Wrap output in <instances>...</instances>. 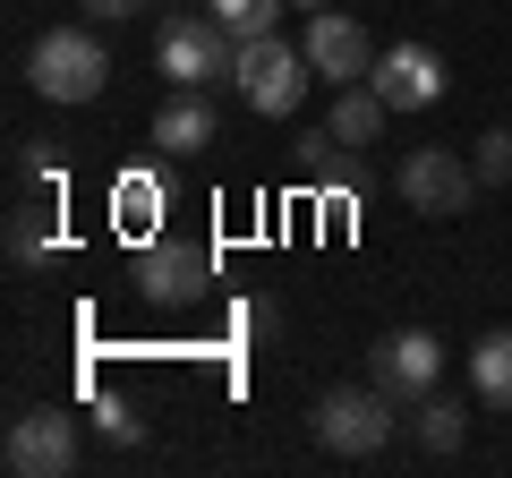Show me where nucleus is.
Returning <instances> with one entry per match:
<instances>
[{
	"instance_id": "nucleus-3",
	"label": "nucleus",
	"mask_w": 512,
	"mask_h": 478,
	"mask_svg": "<svg viewBox=\"0 0 512 478\" xmlns=\"http://www.w3.org/2000/svg\"><path fill=\"white\" fill-rule=\"evenodd\" d=\"M308 427H316V444L325 453H342V461H367V453H384L393 444V393L367 376V385H333L325 402L308 410Z\"/></svg>"
},
{
	"instance_id": "nucleus-15",
	"label": "nucleus",
	"mask_w": 512,
	"mask_h": 478,
	"mask_svg": "<svg viewBox=\"0 0 512 478\" xmlns=\"http://www.w3.org/2000/svg\"><path fill=\"white\" fill-rule=\"evenodd\" d=\"M52 214H43V205H18V214H9V257H18V265H43V257H52Z\"/></svg>"
},
{
	"instance_id": "nucleus-1",
	"label": "nucleus",
	"mask_w": 512,
	"mask_h": 478,
	"mask_svg": "<svg viewBox=\"0 0 512 478\" xmlns=\"http://www.w3.org/2000/svg\"><path fill=\"white\" fill-rule=\"evenodd\" d=\"M26 86L43 94V103H94V94L111 86V52L94 26H52V35H35V52H26Z\"/></svg>"
},
{
	"instance_id": "nucleus-20",
	"label": "nucleus",
	"mask_w": 512,
	"mask_h": 478,
	"mask_svg": "<svg viewBox=\"0 0 512 478\" xmlns=\"http://www.w3.org/2000/svg\"><path fill=\"white\" fill-rule=\"evenodd\" d=\"M154 0H86V18L94 26H128V18H146Z\"/></svg>"
},
{
	"instance_id": "nucleus-16",
	"label": "nucleus",
	"mask_w": 512,
	"mask_h": 478,
	"mask_svg": "<svg viewBox=\"0 0 512 478\" xmlns=\"http://www.w3.org/2000/svg\"><path fill=\"white\" fill-rule=\"evenodd\" d=\"M205 9H214V18L231 26L239 43H248V35H274V18L291 9V0H205Z\"/></svg>"
},
{
	"instance_id": "nucleus-13",
	"label": "nucleus",
	"mask_w": 512,
	"mask_h": 478,
	"mask_svg": "<svg viewBox=\"0 0 512 478\" xmlns=\"http://www.w3.org/2000/svg\"><path fill=\"white\" fill-rule=\"evenodd\" d=\"M470 393L487 410H512V325H495V333L470 342Z\"/></svg>"
},
{
	"instance_id": "nucleus-9",
	"label": "nucleus",
	"mask_w": 512,
	"mask_h": 478,
	"mask_svg": "<svg viewBox=\"0 0 512 478\" xmlns=\"http://www.w3.org/2000/svg\"><path fill=\"white\" fill-rule=\"evenodd\" d=\"M299 52H308V69L325 77V86H359V77L376 69V43H367V26H359V18H342V9H316Z\"/></svg>"
},
{
	"instance_id": "nucleus-6",
	"label": "nucleus",
	"mask_w": 512,
	"mask_h": 478,
	"mask_svg": "<svg viewBox=\"0 0 512 478\" xmlns=\"http://www.w3.org/2000/svg\"><path fill=\"white\" fill-rule=\"evenodd\" d=\"M0 461H9L18 478H69L77 470V419L69 410H18Z\"/></svg>"
},
{
	"instance_id": "nucleus-18",
	"label": "nucleus",
	"mask_w": 512,
	"mask_h": 478,
	"mask_svg": "<svg viewBox=\"0 0 512 478\" xmlns=\"http://www.w3.org/2000/svg\"><path fill=\"white\" fill-rule=\"evenodd\" d=\"M470 163H478V180H487V188H504V180H512V129H487Z\"/></svg>"
},
{
	"instance_id": "nucleus-5",
	"label": "nucleus",
	"mask_w": 512,
	"mask_h": 478,
	"mask_svg": "<svg viewBox=\"0 0 512 478\" xmlns=\"http://www.w3.org/2000/svg\"><path fill=\"white\" fill-rule=\"evenodd\" d=\"M393 188H402L410 214H470V197L487 180H478V163H461L453 146H419V154L393 163Z\"/></svg>"
},
{
	"instance_id": "nucleus-8",
	"label": "nucleus",
	"mask_w": 512,
	"mask_h": 478,
	"mask_svg": "<svg viewBox=\"0 0 512 478\" xmlns=\"http://www.w3.org/2000/svg\"><path fill=\"white\" fill-rule=\"evenodd\" d=\"M205 282H214V248H197V239H146L137 248V291L154 308H188V299H205Z\"/></svg>"
},
{
	"instance_id": "nucleus-19",
	"label": "nucleus",
	"mask_w": 512,
	"mask_h": 478,
	"mask_svg": "<svg viewBox=\"0 0 512 478\" xmlns=\"http://www.w3.org/2000/svg\"><path fill=\"white\" fill-rule=\"evenodd\" d=\"M94 427H103L111 444H137V436H146V419H137V410H128V402H111V393H103V402H94Z\"/></svg>"
},
{
	"instance_id": "nucleus-11",
	"label": "nucleus",
	"mask_w": 512,
	"mask_h": 478,
	"mask_svg": "<svg viewBox=\"0 0 512 478\" xmlns=\"http://www.w3.org/2000/svg\"><path fill=\"white\" fill-rule=\"evenodd\" d=\"M154 146L180 163V154H205L214 146V103H205V86H180L163 111H154Z\"/></svg>"
},
{
	"instance_id": "nucleus-7",
	"label": "nucleus",
	"mask_w": 512,
	"mask_h": 478,
	"mask_svg": "<svg viewBox=\"0 0 512 478\" xmlns=\"http://www.w3.org/2000/svg\"><path fill=\"white\" fill-rule=\"evenodd\" d=\"M367 376H376L393 402H427L436 376H444V342L427 325H402V333H384V342L367 350Z\"/></svg>"
},
{
	"instance_id": "nucleus-10",
	"label": "nucleus",
	"mask_w": 512,
	"mask_h": 478,
	"mask_svg": "<svg viewBox=\"0 0 512 478\" xmlns=\"http://www.w3.org/2000/svg\"><path fill=\"white\" fill-rule=\"evenodd\" d=\"M367 86H376V94H384L393 111H427V103L444 94V60L427 52V43H393V52H376Z\"/></svg>"
},
{
	"instance_id": "nucleus-17",
	"label": "nucleus",
	"mask_w": 512,
	"mask_h": 478,
	"mask_svg": "<svg viewBox=\"0 0 512 478\" xmlns=\"http://www.w3.org/2000/svg\"><path fill=\"white\" fill-rule=\"evenodd\" d=\"M461 427H470L461 402H436V393L419 402V444H427V453H461Z\"/></svg>"
},
{
	"instance_id": "nucleus-12",
	"label": "nucleus",
	"mask_w": 512,
	"mask_h": 478,
	"mask_svg": "<svg viewBox=\"0 0 512 478\" xmlns=\"http://www.w3.org/2000/svg\"><path fill=\"white\" fill-rule=\"evenodd\" d=\"M384 120H393V103H384L376 86H333V111H325V137H342V146H376Z\"/></svg>"
},
{
	"instance_id": "nucleus-21",
	"label": "nucleus",
	"mask_w": 512,
	"mask_h": 478,
	"mask_svg": "<svg viewBox=\"0 0 512 478\" xmlns=\"http://www.w3.org/2000/svg\"><path fill=\"white\" fill-rule=\"evenodd\" d=\"M291 9H308V18H316V9H333V0H291Z\"/></svg>"
},
{
	"instance_id": "nucleus-14",
	"label": "nucleus",
	"mask_w": 512,
	"mask_h": 478,
	"mask_svg": "<svg viewBox=\"0 0 512 478\" xmlns=\"http://www.w3.org/2000/svg\"><path fill=\"white\" fill-rule=\"evenodd\" d=\"M154 214H163V180H154V171H128V180L111 188V222L137 231V239H154Z\"/></svg>"
},
{
	"instance_id": "nucleus-4",
	"label": "nucleus",
	"mask_w": 512,
	"mask_h": 478,
	"mask_svg": "<svg viewBox=\"0 0 512 478\" xmlns=\"http://www.w3.org/2000/svg\"><path fill=\"white\" fill-rule=\"evenodd\" d=\"M231 60H239V35L205 9V18H163V35H154V69L171 77V86H214V77H231Z\"/></svg>"
},
{
	"instance_id": "nucleus-2",
	"label": "nucleus",
	"mask_w": 512,
	"mask_h": 478,
	"mask_svg": "<svg viewBox=\"0 0 512 478\" xmlns=\"http://www.w3.org/2000/svg\"><path fill=\"white\" fill-rule=\"evenodd\" d=\"M308 52L299 43H282V35H248L239 43V60H231V86H239V103L256 111V120H291L299 111V94H308Z\"/></svg>"
}]
</instances>
